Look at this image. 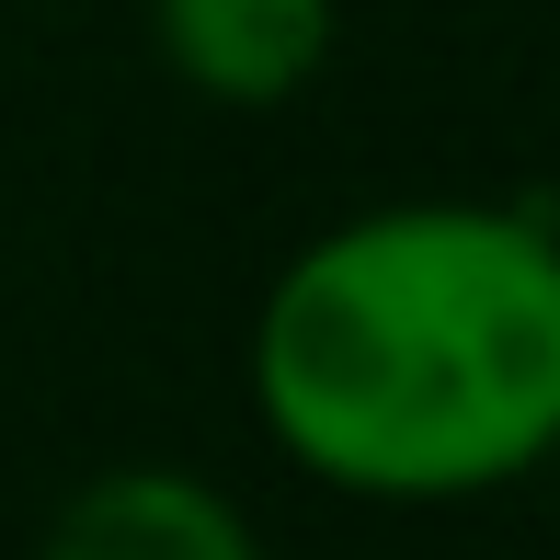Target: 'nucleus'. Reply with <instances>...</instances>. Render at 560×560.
Masks as SVG:
<instances>
[{
    "instance_id": "obj_1",
    "label": "nucleus",
    "mask_w": 560,
    "mask_h": 560,
    "mask_svg": "<svg viewBox=\"0 0 560 560\" xmlns=\"http://www.w3.org/2000/svg\"><path fill=\"white\" fill-rule=\"evenodd\" d=\"M252 423L343 503L435 515L560 457V218L480 195L354 207L275 264Z\"/></svg>"
},
{
    "instance_id": "obj_2",
    "label": "nucleus",
    "mask_w": 560,
    "mask_h": 560,
    "mask_svg": "<svg viewBox=\"0 0 560 560\" xmlns=\"http://www.w3.org/2000/svg\"><path fill=\"white\" fill-rule=\"evenodd\" d=\"M343 0H149V46L184 92L229 115H275L332 69Z\"/></svg>"
},
{
    "instance_id": "obj_3",
    "label": "nucleus",
    "mask_w": 560,
    "mask_h": 560,
    "mask_svg": "<svg viewBox=\"0 0 560 560\" xmlns=\"http://www.w3.org/2000/svg\"><path fill=\"white\" fill-rule=\"evenodd\" d=\"M35 560H264V526H252L207 469L126 457V469H92L81 492L46 515Z\"/></svg>"
}]
</instances>
